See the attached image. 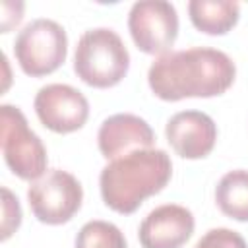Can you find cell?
<instances>
[{"instance_id": "obj_7", "label": "cell", "mask_w": 248, "mask_h": 248, "mask_svg": "<svg viewBox=\"0 0 248 248\" xmlns=\"http://www.w3.org/2000/svg\"><path fill=\"white\" fill-rule=\"evenodd\" d=\"M128 29L136 46L145 54H167L178 35V16L167 0L136 2L128 14Z\"/></svg>"}, {"instance_id": "obj_10", "label": "cell", "mask_w": 248, "mask_h": 248, "mask_svg": "<svg viewBox=\"0 0 248 248\" xmlns=\"http://www.w3.org/2000/svg\"><path fill=\"white\" fill-rule=\"evenodd\" d=\"M196 227L194 215L184 205L165 203L147 213L138 238L141 248H182Z\"/></svg>"}, {"instance_id": "obj_12", "label": "cell", "mask_w": 248, "mask_h": 248, "mask_svg": "<svg viewBox=\"0 0 248 248\" xmlns=\"http://www.w3.org/2000/svg\"><path fill=\"white\" fill-rule=\"evenodd\" d=\"M192 25L205 35L229 33L240 16V6L231 0H192L188 2Z\"/></svg>"}, {"instance_id": "obj_14", "label": "cell", "mask_w": 248, "mask_h": 248, "mask_svg": "<svg viewBox=\"0 0 248 248\" xmlns=\"http://www.w3.org/2000/svg\"><path fill=\"white\" fill-rule=\"evenodd\" d=\"M76 248H128V244L116 225L95 219L79 229L76 236Z\"/></svg>"}, {"instance_id": "obj_6", "label": "cell", "mask_w": 248, "mask_h": 248, "mask_svg": "<svg viewBox=\"0 0 248 248\" xmlns=\"http://www.w3.org/2000/svg\"><path fill=\"white\" fill-rule=\"evenodd\" d=\"M33 215L45 225L68 223L81 207L83 188L79 180L62 169L46 170L27 190Z\"/></svg>"}, {"instance_id": "obj_2", "label": "cell", "mask_w": 248, "mask_h": 248, "mask_svg": "<svg viewBox=\"0 0 248 248\" xmlns=\"http://www.w3.org/2000/svg\"><path fill=\"white\" fill-rule=\"evenodd\" d=\"M170 176L172 163L163 149H140L110 161L101 170V198L112 211L130 215L143 200L159 194Z\"/></svg>"}, {"instance_id": "obj_16", "label": "cell", "mask_w": 248, "mask_h": 248, "mask_svg": "<svg viewBox=\"0 0 248 248\" xmlns=\"http://www.w3.org/2000/svg\"><path fill=\"white\" fill-rule=\"evenodd\" d=\"M19 225H21L19 202L8 188H2V240H6L14 231H17Z\"/></svg>"}, {"instance_id": "obj_11", "label": "cell", "mask_w": 248, "mask_h": 248, "mask_svg": "<svg viewBox=\"0 0 248 248\" xmlns=\"http://www.w3.org/2000/svg\"><path fill=\"white\" fill-rule=\"evenodd\" d=\"M155 134L151 126L138 114L118 112L108 116L97 134L99 151L105 159H118L140 149H151Z\"/></svg>"}, {"instance_id": "obj_3", "label": "cell", "mask_w": 248, "mask_h": 248, "mask_svg": "<svg viewBox=\"0 0 248 248\" xmlns=\"http://www.w3.org/2000/svg\"><path fill=\"white\" fill-rule=\"evenodd\" d=\"M130 68V52L120 35L108 27L87 29L74 52L76 76L97 89L118 85Z\"/></svg>"}, {"instance_id": "obj_8", "label": "cell", "mask_w": 248, "mask_h": 248, "mask_svg": "<svg viewBox=\"0 0 248 248\" xmlns=\"http://www.w3.org/2000/svg\"><path fill=\"white\" fill-rule=\"evenodd\" d=\"M33 107L41 124L56 134H72L79 130L89 116L85 95L66 83H48L41 87Z\"/></svg>"}, {"instance_id": "obj_5", "label": "cell", "mask_w": 248, "mask_h": 248, "mask_svg": "<svg viewBox=\"0 0 248 248\" xmlns=\"http://www.w3.org/2000/svg\"><path fill=\"white\" fill-rule=\"evenodd\" d=\"M14 54L23 70L31 78H41L56 72L68 54V37L60 23L39 17L27 23L16 37Z\"/></svg>"}, {"instance_id": "obj_13", "label": "cell", "mask_w": 248, "mask_h": 248, "mask_svg": "<svg viewBox=\"0 0 248 248\" xmlns=\"http://www.w3.org/2000/svg\"><path fill=\"white\" fill-rule=\"evenodd\" d=\"M215 202L223 215L248 221V170L236 169L223 174L215 186Z\"/></svg>"}, {"instance_id": "obj_4", "label": "cell", "mask_w": 248, "mask_h": 248, "mask_svg": "<svg viewBox=\"0 0 248 248\" xmlns=\"http://www.w3.org/2000/svg\"><path fill=\"white\" fill-rule=\"evenodd\" d=\"M0 147L6 165L21 180H37L46 172V149L17 107H0Z\"/></svg>"}, {"instance_id": "obj_15", "label": "cell", "mask_w": 248, "mask_h": 248, "mask_svg": "<svg viewBox=\"0 0 248 248\" xmlns=\"http://www.w3.org/2000/svg\"><path fill=\"white\" fill-rule=\"evenodd\" d=\"M194 248H248V244L236 231L221 227L207 231Z\"/></svg>"}, {"instance_id": "obj_1", "label": "cell", "mask_w": 248, "mask_h": 248, "mask_svg": "<svg viewBox=\"0 0 248 248\" xmlns=\"http://www.w3.org/2000/svg\"><path fill=\"white\" fill-rule=\"evenodd\" d=\"M236 78V66L229 54L209 46L170 50L149 66L147 81L155 97L180 101L188 97L223 95Z\"/></svg>"}, {"instance_id": "obj_9", "label": "cell", "mask_w": 248, "mask_h": 248, "mask_svg": "<svg viewBox=\"0 0 248 248\" xmlns=\"http://www.w3.org/2000/svg\"><path fill=\"white\" fill-rule=\"evenodd\" d=\"M165 136L169 145L182 159H203L215 147L217 126L205 112L182 110L169 118Z\"/></svg>"}]
</instances>
